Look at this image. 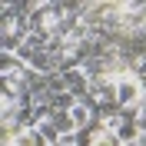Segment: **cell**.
Here are the masks:
<instances>
[{"label":"cell","mask_w":146,"mask_h":146,"mask_svg":"<svg viewBox=\"0 0 146 146\" xmlns=\"http://www.w3.org/2000/svg\"><path fill=\"white\" fill-rule=\"evenodd\" d=\"M36 129H40V136H43V143H46V146H56V143H60V129H56L50 119L36 123Z\"/></svg>","instance_id":"obj_2"},{"label":"cell","mask_w":146,"mask_h":146,"mask_svg":"<svg viewBox=\"0 0 146 146\" xmlns=\"http://www.w3.org/2000/svg\"><path fill=\"white\" fill-rule=\"evenodd\" d=\"M93 146H123V143H119V136H116V133H100Z\"/></svg>","instance_id":"obj_3"},{"label":"cell","mask_w":146,"mask_h":146,"mask_svg":"<svg viewBox=\"0 0 146 146\" xmlns=\"http://www.w3.org/2000/svg\"><path fill=\"white\" fill-rule=\"evenodd\" d=\"M93 143H96V136L90 129H76V146H93Z\"/></svg>","instance_id":"obj_4"},{"label":"cell","mask_w":146,"mask_h":146,"mask_svg":"<svg viewBox=\"0 0 146 146\" xmlns=\"http://www.w3.org/2000/svg\"><path fill=\"white\" fill-rule=\"evenodd\" d=\"M143 100H146L143 80H139L136 73H123V76L116 80V103H119L123 110H133V113H136Z\"/></svg>","instance_id":"obj_1"}]
</instances>
